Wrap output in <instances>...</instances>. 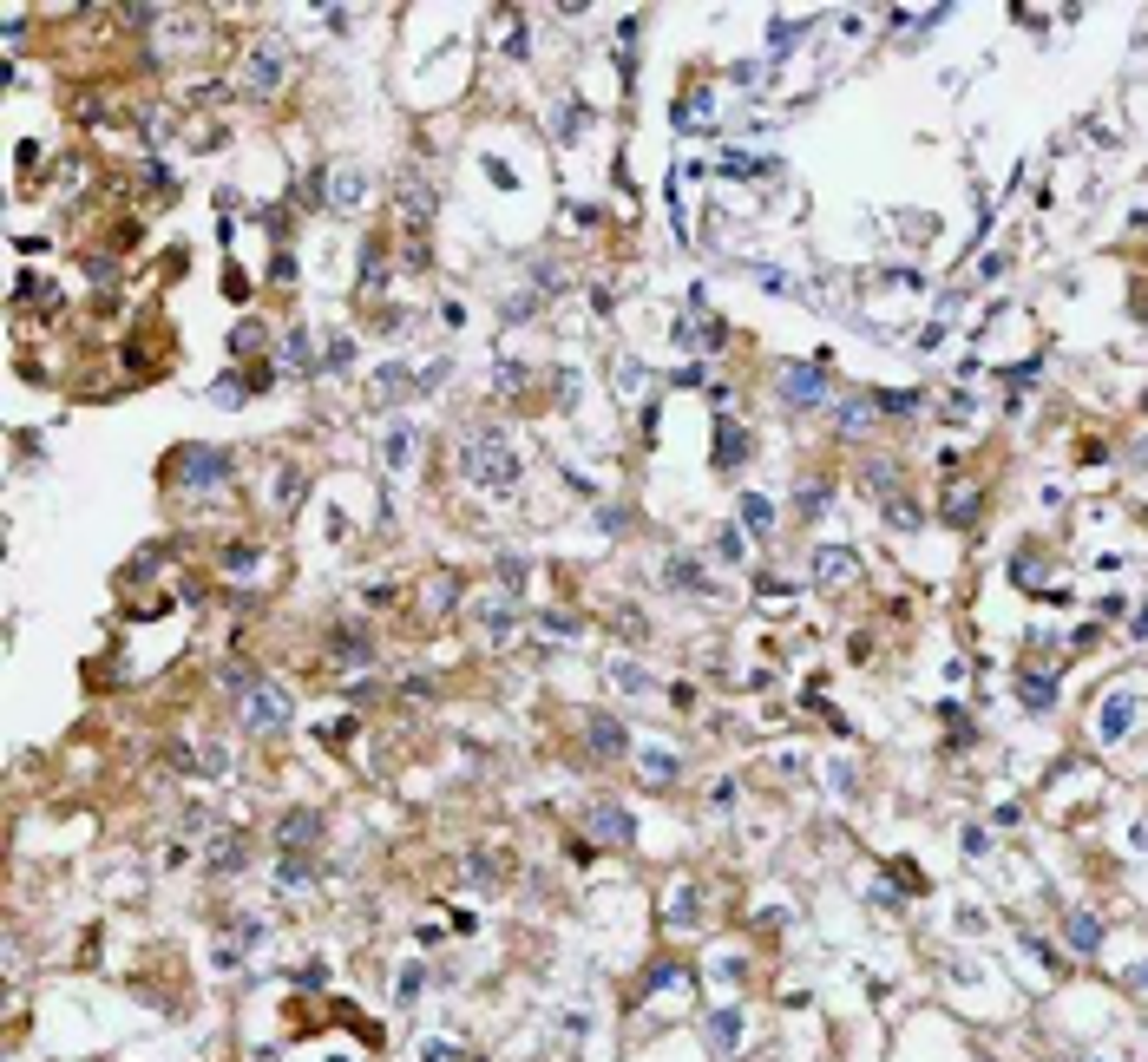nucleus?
<instances>
[{"instance_id":"nucleus-2","label":"nucleus","mask_w":1148,"mask_h":1062,"mask_svg":"<svg viewBox=\"0 0 1148 1062\" xmlns=\"http://www.w3.org/2000/svg\"><path fill=\"white\" fill-rule=\"evenodd\" d=\"M243 722H250L257 735H276V728L289 722V695L276 689V682H250V689H243Z\"/></svg>"},{"instance_id":"nucleus-19","label":"nucleus","mask_w":1148,"mask_h":1062,"mask_svg":"<svg viewBox=\"0 0 1148 1062\" xmlns=\"http://www.w3.org/2000/svg\"><path fill=\"white\" fill-rule=\"evenodd\" d=\"M703 119H709V92H690L683 99V132H709Z\"/></svg>"},{"instance_id":"nucleus-11","label":"nucleus","mask_w":1148,"mask_h":1062,"mask_svg":"<svg viewBox=\"0 0 1148 1062\" xmlns=\"http://www.w3.org/2000/svg\"><path fill=\"white\" fill-rule=\"evenodd\" d=\"M328 197H335L341 210H355V204L368 197V177H361L355 164H341V171H335V184H328Z\"/></svg>"},{"instance_id":"nucleus-7","label":"nucleus","mask_w":1148,"mask_h":1062,"mask_svg":"<svg viewBox=\"0 0 1148 1062\" xmlns=\"http://www.w3.org/2000/svg\"><path fill=\"white\" fill-rule=\"evenodd\" d=\"M243 86H250V92H276V86H283V53H276V46L250 53V73H243Z\"/></svg>"},{"instance_id":"nucleus-23","label":"nucleus","mask_w":1148,"mask_h":1062,"mask_svg":"<svg viewBox=\"0 0 1148 1062\" xmlns=\"http://www.w3.org/2000/svg\"><path fill=\"white\" fill-rule=\"evenodd\" d=\"M230 348H237V355H250V348H263V322H243V328L230 335Z\"/></svg>"},{"instance_id":"nucleus-26","label":"nucleus","mask_w":1148,"mask_h":1062,"mask_svg":"<svg viewBox=\"0 0 1148 1062\" xmlns=\"http://www.w3.org/2000/svg\"><path fill=\"white\" fill-rule=\"evenodd\" d=\"M217 407H237V400H243V381H237V374H224V381H217Z\"/></svg>"},{"instance_id":"nucleus-29","label":"nucleus","mask_w":1148,"mask_h":1062,"mask_svg":"<svg viewBox=\"0 0 1148 1062\" xmlns=\"http://www.w3.org/2000/svg\"><path fill=\"white\" fill-rule=\"evenodd\" d=\"M1136 637H1148V604H1142V610H1136Z\"/></svg>"},{"instance_id":"nucleus-5","label":"nucleus","mask_w":1148,"mask_h":1062,"mask_svg":"<svg viewBox=\"0 0 1148 1062\" xmlns=\"http://www.w3.org/2000/svg\"><path fill=\"white\" fill-rule=\"evenodd\" d=\"M860 577V557L847 544H821L814 551V584H854Z\"/></svg>"},{"instance_id":"nucleus-14","label":"nucleus","mask_w":1148,"mask_h":1062,"mask_svg":"<svg viewBox=\"0 0 1148 1062\" xmlns=\"http://www.w3.org/2000/svg\"><path fill=\"white\" fill-rule=\"evenodd\" d=\"M308 361H315V341H308V328H295V335L283 341V368H289V374H302Z\"/></svg>"},{"instance_id":"nucleus-16","label":"nucleus","mask_w":1148,"mask_h":1062,"mask_svg":"<svg viewBox=\"0 0 1148 1062\" xmlns=\"http://www.w3.org/2000/svg\"><path fill=\"white\" fill-rule=\"evenodd\" d=\"M315 833H322L315 813H289V820H283V846H302V839H315Z\"/></svg>"},{"instance_id":"nucleus-15","label":"nucleus","mask_w":1148,"mask_h":1062,"mask_svg":"<svg viewBox=\"0 0 1148 1062\" xmlns=\"http://www.w3.org/2000/svg\"><path fill=\"white\" fill-rule=\"evenodd\" d=\"M335 656H341V663H368V656H374V650H368V630H361V637H355V630H335Z\"/></svg>"},{"instance_id":"nucleus-13","label":"nucleus","mask_w":1148,"mask_h":1062,"mask_svg":"<svg viewBox=\"0 0 1148 1062\" xmlns=\"http://www.w3.org/2000/svg\"><path fill=\"white\" fill-rule=\"evenodd\" d=\"M663 577H670V584H683V590H696V597H709V577H703L690 557H670V564H663Z\"/></svg>"},{"instance_id":"nucleus-24","label":"nucleus","mask_w":1148,"mask_h":1062,"mask_svg":"<svg viewBox=\"0 0 1148 1062\" xmlns=\"http://www.w3.org/2000/svg\"><path fill=\"white\" fill-rule=\"evenodd\" d=\"M643 774H650V781H670V774H676V761H670L663 748H650V755H643Z\"/></svg>"},{"instance_id":"nucleus-10","label":"nucleus","mask_w":1148,"mask_h":1062,"mask_svg":"<svg viewBox=\"0 0 1148 1062\" xmlns=\"http://www.w3.org/2000/svg\"><path fill=\"white\" fill-rule=\"evenodd\" d=\"M873 420H879V407H873V400H840V407H834V426H840V433H854V440H860Z\"/></svg>"},{"instance_id":"nucleus-17","label":"nucleus","mask_w":1148,"mask_h":1062,"mask_svg":"<svg viewBox=\"0 0 1148 1062\" xmlns=\"http://www.w3.org/2000/svg\"><path fill=\"white\" fill-rule=\"evenodd\" d=\"M1070 944H1076V951H1096V944H1103V925H1096L1090 912H1076V919H1070Z\"/></svg>"},{"instance_id":"nucleus-6","label":"nucleus","mask_w":1148,"mask_h":1062,"mask_svg":"<svg viewBox=\"0 0 1148 1062\" xmlns=\"http://www.w3.org/2000/svg\"><path fill=\"white\" fill-rule=\"evenodd\" d=\"M1129 722H1136V695H1129V689H1116V695L1103 702V722H1096V735H1103V741H1123V735H1129Z\"/></svg>"},{"instance_id":"nucleus-3","label":"nucleus","mask_w":1148,"mask_h":1062,"mask_svg":"<svg viewBox=\"0 0 1148 1062\" xmlns=\"http://www.w3.org/2000/svg\"><path fill=\"white\" fill-rule=\"evenodd\" d=\"M171 479H191L197 492H204V486L217 492V486L230 479V459H224V453H204V446H184V453L171 459Z\"/></svg>"},{"instance_id":"nucleus-27","label":"nucleus","mask_w":1148,"mask_h":1062,"mask_svg":"<svg viewBox=\"0 0 1148 1062\" xmlns=\"http://www.w3.org/2000/svg\"><path fill=\"white\" fill-rule=\"evenodd\" d=\"M741 1037V1023H735V1010H716V1043H735Z\"/></svg>"},{"instance_id":"nucleus-18","label":"nucleus","mask_w":1148,"mask_h":1062,"mask_svg":"<svg viewBox=\"0 0 1148 1062\" xmlns=\"http://www.w3.org/2000/svg\"><path fill=\"white\" fill-rule=\"evenodd\" d=\"M741 519H748L755 531H768V525H774V506H768L761 492H741Z\"/></svg>"},{"instance_id":"nucleus-8","label":"nucleus","mask_w":1148,"mask_h":1062,"mask_svg":"<svg viewBox=\"0 0 1148 1062\" xmlns=\"http://www.w3.org/2000/svg\"><path fill=\"white\" fill-rule=\"evenodd\" d=\"M591 748H597L604 761H617V755L630 748V735H624V728H617L610 715H591Z\"/></svg>"},{"instance_id":"nucleus-20","label":"nucleus","mask_w":1148,"mask_h":1062,"mask_svg":"<svg viewBox=\"0 0 1148 1062\" xmlns=\"http://www.w3.org/2000/svg\"><path fill=\"white\" fill-rule=\"evenodd\" d=\"M381 453H388V466H408V453H414V433H408V426H394Z\"/></svg>"},{"instance_id":"nucleus-1","label":"nucleus","mask_w":1148,"mask_h":1062,"mask_svg":"<svg viewBox=\"0 0 1148 1062\" xmlns=\"http://www.w3.org/2000/svg\"><path fill=\"white\" fill-rule=\"evenodd\" d=\"M459 466H466V479L473 486H486V492H506V486H519V453H512V440L506 433H473L466 446H459Z\"/></svg>"},{"instance_id":"nucleus-28","label":"nucleus","mask_w":1148,"mask_h":1062,"mask_svg":"<svg viewBox=\"0 0 1148 1062\" xmlns=\"http://www.w3.org/2000/svg\"><path fill=\"white\" fill-rule=\"evenodd\" d=\"M519 388H525V368L506 361V368H499V394H519Z\"/></svg>"},{"instance_id":"nucleus-4","label":"nucleus","mask_w":1148,"mask_h":1062,"mask_svg":"<svg viewBox=\"0 0 1148 1062\" xmlns=\"http://www.w3.org/2000/svg\"><path fill=\"white\" fill-rule=\"evenodd\" d=\"M781 400H788V407H821V400H827V374L807 368V361H788V368H781Z\"/></svg>"},{"instance_id":"nucleus-25","label":"nucleus","mask_w":1148,"mask_h":1062,"mask_svg":"<svg viewBox=\"0 0 1148 1062\" xmlns=\"http://www.w3.org/2000/svg\"><path fill=\"white\" fill-rule=\"evenodd\" d=\"M716 551L728 557V564H741V531H735V525H722V531H716Z\"/></svg>"},{"instance_id":"nucleus-12","label":"nucleus","mask_w":1148,"mask_h":1062,"mask_svg":"<svg viewBox=\"0 0 1148 1062\" xmlns=\"http://www.w3.org/2000/svg\"><path fill=\"white\" fill-rule=\"evenodd\" d=\"M408 381H414V368H381V374H374V407L401 400V394H408Z\"/></svg>"},{"instance_id":"nucleus-22","label":"nucleus","mask_w":1148,"mask_h":1062,"mask_svg":"<svg viewBox=\"0 0 1148 1062\" xmlns=\"http://www.w3.org/2000/svg\"><path fill=\"white\" fill-rule=\"evenodd\" d=\"M1056 702V689H1050V675L1037 682V675H1023V708H1050Z\"/></svg>"},{"instance_id":"nucleus-21","label":"nucleus","mask_w":1148,"mask_h":1062,"mask_svg":"<svg viewBox=\"0 0 1148 1062\" xmlns=\"http://www.w3.org/2000/svg\"><path fill=\"white\" fill-rule=\"evenodd\" d=\"M972 512H978V492H972V486H958V492H952V506H945V519H952V525H965Z\"/></svg>"},{"instance_id":"nucleus-9","label":"nucleus","mask_w":1148,"mask_h":1062,"mask_svg":"<svg viewBox=\"0 0 1148 1062\" xmlns=\"http://www.w3.org/2000/svg\"><path fill=\"white\" fill-rule=\"evenodd\" d=\"M748 459V433L735 420H716V466H741Z\"/></svg>"}]
</instances>
